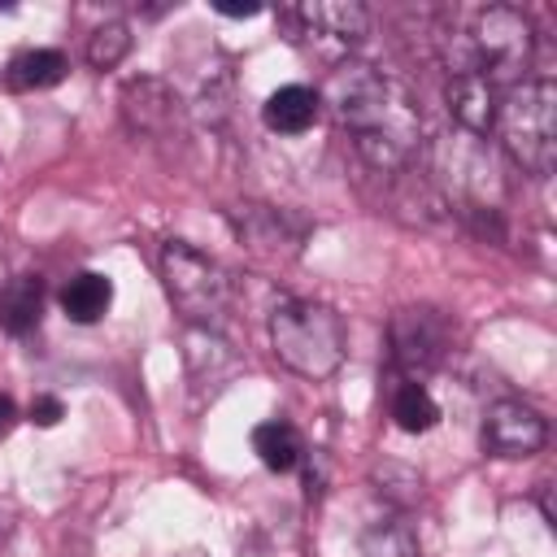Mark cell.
I'll return each mask as SVG.
<instances>
[{"label":"cell","mask_w":557,"mask_h":557,"mask_svg":"<svg viewBox=\"0 0 557 557\" xmlns=\"http://www.w3.org/2000/svg\"><path fill=\"white\" fill-rule=\"evenodd\" d=\"M331 96L361 161L379 174H405L422 139L418 100L409 96V87L370 65H335Z\"/></svg>","instance_id":"obj_1"},{"label":"cell","mask_w":557,"mask_h":557,"mask_svg":"<svg viewBox=\"0 0 557 557\" xmlns=\"http://www.w3.org/2000/svg\"><path fill=\"white\" fill-rule=\"evenodd\" d=\"M270 344L274 357L300 379H331L348 352L344 318L331 305L305 296H283L270 309Z\"/></svg>","instance_id":"obj_2"},{"label":"cell","mask_w":557,"mask_h":557,"mask_svg":"<svg viewBox=\"0 0 557 557\" xmlns=\"http://www.w3.org/2000/svg\"><path fill=\"white\" fill-rule=\"evenodd\" d=\"M496 131L509 161L522 174L548 178L557 165V87L548 78H522L505 87L496 109Z\"/></svg>","instance_id":"obj_3"},{"label":"cell","mask_w":557,"mask_h":557,"mask_svg":"<svg viewBox=\"0 0 557 557\" xmlns=\"http://www.w3.org/2000/svg\"><path fill=\"white\" fill-rule=\"evenodd\" d=\"M161 278L174 300V309L196 326V331H218L235 305V283L213 261L187 239H165L161 244Z\"/></svg>","instance_id":"obj_4"},{"label":"cell","mask_w":557,"mask_h":557,"mask_svg":"<svg viewBox=\"0 0 557 557\" xmlns=\"http://www.w3.org/2000/svg\"><path fill=\"white\" fill-rule=\"evenodd\" d=\"M531 52H535L531 22L509 4H492L470 26L466 70H479L496 87H513V83H522L527 65H531Z\"/></svg>","instance_id":"obj_5"},{"label":"cell","mask_w":557,"mask_h":557,"mask_svg":"<svg viewBox=\"0 0 557 557\" xmlns=\"http://www.w3.org/2000/svg\"><path fill=\"white\" fill-rule=\"evenodd\" d=\"M283 17L292 26V44H300L305 52L331 65H344V57L370 30V13L357 0H313V4L287 9Z\"/></svg>","instance_id":"obj_6"},{"label":"cell","mask_w":557,"mask_h":557,"mask_svg":"<svg viewBox=\"0 0 557 557\" xmlns=\"http://www.w3.org/2000/svg\"><path fill=\"white\" fill-rule=\"evenodd\" d=\"M387 335H392V357H396V366L409 370V374L435 370V366L444 361V352H448V339H453L444 313H440V309H426V305L400 309V313L392 318Z\"/></svg>","instance_id":"obj_7"},{"label":"cell","mask_w":557,"mask_h":557,"mask_svg":"<svg viewBox=\"0 0 557 557\" xmlns=\"http://www.w3.org/2000/svg\"><path fill=\"white\" fill-rule=\"evenodd\" d=\"M483 453L487 457H535L548 440V422L522 400H496L483 413Z\"/></svg>","instance_id":"obj_8"},{"label":"cell","mask_w":557,"mask_h":557,"mask_svg":"<svg viewBox=\"0 0 557 557\" xmlns=\"http://www.w3.org/2000/svg\"><path fill=\"white\" fill-rule=\"evenodd\" d=\"M117 109H122V122L131 135H144V139H161L178 126L183 117V104L174 96V87L165 78H152V74H139L131 78L122 91H117Z\"/></svg>","instance_id":"obj_9"},{"label":"cell","mask_w":557,"mask_h":557,"mask_svg":"<svg viewBox=\"0 0 557 557\" xmlns=\"http://www.w3.org/2000/svg\"><path fill=\"white\" fill-rule=\"evenodd\" d=\"M231 226H235L239 244L261 261H287L300 252V235L292 231L287 213H278L270 205H244L239 213H231Z\"/></svg>","instance_id":"obj_10"},{"label":"cell","mask_w":557,"mask_h":557,"mask_svg":"<svg viewBox=\"0 0 557 557\" xmlns=\"http://www.w3.org/2000/svg\"><path fill=\"white\" fill-rule=\"evenodd\" d=\"M448 113L457 117L461 131L470 135H487L496 126V109H500V87L492 78H483L479 70H461V74H448Z\"/></svg>","instance_id":"obj_11"},{"label":"cell","mask_w":557,"mask_h":557,"mask_svg":"<svg viewBox=\"0 0 557 557\" xmlns=\"http://www.w3.org/2000/svg\"><path fill=\"white\" fill-rule=\"evenodd\" d=\"M318 91L305 87V83H287L278 91H270V100L261 104V122L274 131V135H305L313 122H318Z\"/></svg>","instance_id":"obj_12"},{"label":"cell","mask_w":557,"mask_h":557,"mask_svg":"<svg viewBox=\"0 0 557 557\" xmlns=\"http://www.w3.org/2000/svg\"><path fill=\"white\" fill-rule=\"evenodd\" d=\"M44 313V278L39 274H9L0 287V326L9 335H26L39 326Z\"/></svg>","instance_id":"obj_13"},{"label":"cell","mask_w":557,"mask_h":557,"mask_svg":"<svg viewBox=\"0 0 557 557\" xmlns=\"http://www.w3.org/2000/svg\"><path fill=\"white\" fill-rule=\"evenodd\" d=\"M109 305H113V283L96 270H83L61 287V309H65L70 322H83V326L100 322L109 313Z\"/></svg>","instance_id":"obj_14"},{"label":"cell","mask_w":557,"mask_h":557,"mask_svg":"<svg viewBox=\"0 0 557 557\" xmlns=\"http://www.w3.org/2000/svg\"><path fill=\"white\" fill-rule=\"evenodd\" d=\"M65 70L70 65H65V57L57 48H26V52H17L9 61L4 83L13 91H44V87H57L65 78Z\"/></svg>","instance_id":"obj_15"},{"label":"cell","mask_w":557,"mask_h":557,"mask_svg":"<svg viewBox=\"0 0 557 557\" xmlns=\"http://www.w3.org/2000/svg\"><path fill=\"white\" fill-rule=\"evenodd\" d=\"M252 453L261 457L265 470L287 474V470H296V461L305 457V444H300V431H296L292 422L270 418V422H261V426L252 431Z\"/></svg>","instance_id":"obj_16"},{"label":"cell","mask_w":557,"mask_h":557,"mask_svg":"<svg viewBox=\"0 0 557 557\" xmlns=\"http://www.w3.org/2000/svg\"><path fill=\"white\" fill-rule=\"evenodd\" d=\"M392 418H396L400 431L422 435V431H431V426L440 422V405H435V396H431L422 383L405 379V383L392 392Z\"/></svg>","instance_id":"obj_17"},{"label":"cell","mask_w":557,"mask_h":557,"mask_svg":"<svg viewBox=\"0 0 557 557\" xmlns=\"http://www.w3.org/2000/svg\"><path fill=\"white\" fill-rule=\"evenodd\" d=\"M361 557H418V535L405 518H379L361 535Z\"/></svg>","instance_id":"obj_18"},{"label":"cell","mask_w":557,"mask_h":557,"mask_svg":"<svg viewBox=\"0 0 557 557\" xmlns=\"http://www.w3.org/2000/svg\"><path fill=\"white\" fill-rule=\"evenodd\" d=\"M131 52V26L126 22H100L91 35H87V65L91 70H113L122 65V57Z\"/></svg>","instance_id":"obj_19"},{"label":"cell","mask_w":557,"mask_h":557,"mask_svg":"<svg viewBox=\"0 0 557 557\" xmlns=\"http://www.w3.org/2000/svg\"><path fill=\"white\" fill-rule=\"evenodd\" d=\"M61 418H65V405L57 396H35L30 400V422L35 426H57Z\"/></svg>","instance_id":"obj_20"},{"label":"cell","mask_w":557,"mask_h":557,"mask_svg":"<svg viewBox=\"0 0 557 557\" xmlns=\"http://www.w3.org/2000/svg\"><path fill=\"white\" fill-rule=\"evenodd\" d=\"M13 422H17V405H13L9 396H0V435H9Z\"/></svg>","instance_id":"obj_21"},{"label":"cell","mask_w":557,"mask_h":557,"mask_svg":"<svg viewBox=\"0 0 557 557\" xmlns=\"http://www.w3.org/2000/svg\"><path fill=\"white\" fill-rule=\"evenodd\" d=\"M218 13H222V17H257L261 4H218Z\"/></svg>","instance_id":"obj_22"},{"label":"cell","mask_w":557,"mask_h":557,"mask_svg":"<svg viewBox=\"0 0 557 557\" xmlns=\"http://www.w3.org/2000/svg\"><path fill=\"white\" fill-rule=\"evenodd\" d=\"M0 244H4V239H0ZM4 278H9V274H4V248H0V287H4Z\"/></svg>","instance_id":"obj_23"}]
</instances>
